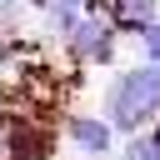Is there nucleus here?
Instances as JSON below:
<instances>
[{"label": "nucleus", "mask_w": 160, "mask_h": 160, "mask_svg": "<svg viewBox=\"0 0 160 160\" xmlns=\"http://www.w3.org/2000/svg\"><path fill=\"white\" fill-rule=\"evenodd\" d=\"M100 115L115 125V135H140L160 120V65L140 60L120 75L105 80V95H100Z\"/></svg>", "instance_id": "obj_1"}, {"label": "nucleus", "mask_w": 160, "mask_h": 160, "mask_svg": "<svg viewBox=\"0 0 160 160\" xmlns=\"http://www.w3.org/2000/svg\"><path fill=\"white\" fill-rule=\"evenodd\" d=\"M65 55H70L80 70L115 65V55H120V30L105 20V10H85V20L75 25V35L65 40Z\"/></svg>", "instance_id": "obj_2"}, {"label": "nucleus", "mask_w": 160, "mask_h": 160, "mask_svg": "<svg viewBox=\"0 0 160 160\" xmlns=\"http://www.w3.org/2000/svg\"><path fill=\"white\" fill-rule=\"evenodd\" d=\"M60 135H65L80 155H90V160H105V155L115 150V125H110L100 110H70V115L60 120Z\"/></svg>", "instance_id": "obj_3"}, {"label": "nucleus", "mask_w": 160, "mask_h": 160, "mask_svg": "<svg viewBox=\"0 0 160 160\" xmlns=\"http://www.w3.org/2000/svg\"><path fill=\"white\" fill-rule=\"evenodd\" d=\"M155 15H160V0H105V20L120 35H130V40H140V30Z\"/></svg>", "instance_id": "obj_4"}, {"label": "nucleus", "mask_w": 160, "mask_h": 160, "mask_svg": "<svg viewBox=\"0 0 160 160\" xmlns=\"http://www.w3.org/2000/svg\"><path fill=\"white\" fill-rule=\"evenodd\" d=\"M40 15H45V40H60V45H65V40L75 35V25L85 20V10H75V5H55V0H50Z\"/></svg>", "instance_id": "obj_5"}, {"label": "nucleus", "mask_w": 160, "mask_h": 160, "mask_svg": "<svg viewBox=\"0 0 160 160\" xmlns=\"http://www.w3.org/2000/svg\"><path fill=\"white\" fill-rule=\"evenodd\" d=\"M120 160H160V145H155V135H150V130H140V135H125V140H120Z\"/></svg>", "instance_id": "obj_6"}, {"label": "nucleus", "mask_w": 160, "mask_h": 160, "mask_svg": "<svg viewBox=\"0 0 160 160\" xmlns=\"http://www.w3.org/2000/svg\"><path fill=\"white\" fill-rule=\"evenodd\" d=\"M140 55H145L150 65H160V15H155L145 30H140Z\"/></svg>", "instance_id": "obj_7"}, {"label": "nucleus", "mask_w": 160, "mask_h": 160, "mask_svg": "<svg viewBox=\"0 0 160 160\" xmlns=\"http://www.w3.org/2000/svg\"><path fill=\"white\" fill-rule=\"evenodd\" d=\"M25 15V0H0V35H15Z\"/></svg>", "instance_id": "obj_8"}, {"label": "nucleus", "mask_w": 160, "mask_h": 160, "mask_svg": "<svg viewBox=\"0 0 160 160\" xmlns=\"http://www.w3.org/2000/svg\"><path fill=\"white\" fill-rule=\"evenodd\" d=\"M55 5H75V10H90V0H55Z\"/></svg>", "instance_id": "obj_9"}, {"label": "nucleus", "mask_w": 160, "mask_h": 160, "mask_svg": "<svg viewBox=\"0 0 160 160\" xmlns=\"http://www.w3.org/2000/svg\"><path fill=\"white\" fill-rule=\"evenodd\" d=\"M45 5H50V0H25V10H45Z\"/></svg>", "instance_id": "obj_10"}, {"label": "nucleus", "mask_w": 160, "mask_h": 160, "mask_svg": "<svg viewBox=\"0 0 160 160\" xmlns=\"http://www.w3.org/2000/svg\"><path fill=\"white\" fill-rule=\"evenodd\" d=\"M150 135H155V145H160V120H155V125H150Z\"/></svg>", "instance_id": "obj_11"}, {"label": "nucleus", "mask_w": 160, "mask_h": 160, "mask_svg": "<svg viewBox=\"0 0 160 160\" xmlns=\"http://www.w3.org/2000/svg\"><path fill=\"white\" fill-rule=\"evenodd\" d=\"M90 10H105V0H90Z\"/></svg>", "instance_id": "obj_12"}]
</instances>
